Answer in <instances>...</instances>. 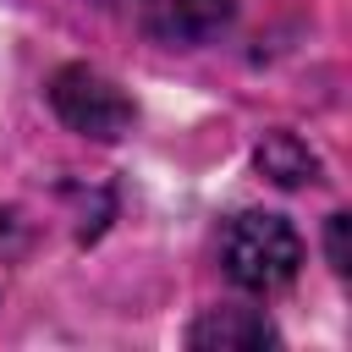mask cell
Segmentation results:
<instances>
[{"label":"cell","mask_w":352,"mask_h":352,"mask_svg":"<svg viewBox=\"0 0 352 352\" xmlns=\"http://www.w3.org/2000/svg\"><path fill=\"white\" fill-rule=\"evenodd\" d=\"M220 264L242 292H280L302 270V236L264 209H248L220 236Z\"/></svg>","instance_id":"obj_1"},{"label":"cell","mask_w":352,"mask_h":352,"mask_svg":"<svg viewBox=\"0 0 352 352\" xmlns=\"http://www.w3.org/2000/svg\"><path fill=\"white\" fill-rule=\"evenodd\" d=\"M50 104H55V116L72 132L99 138V143L132 132V99L104 72H94V66H60L50 77Z\"/></svg>","instance_id":"obj_2"},{"label":"cell","mask_w":352,"mask_h":352,"mask_svg":"<svg viewBox=\"0 0 352 352\" xmlns=\"http://www.w3.org/2000/svg\"><path fill=\"white\" fill-rule=\"evenodd\" d=\"M138 6H143V28L165 44H204L236 11V0H138Z\"/></svg>","instance_id":"obj_3"},{"label":"cell","mask_w":352,"mask_h":352,"mask_svg":"<svg viewBox=\"0 0 352 352\" xmlns=\"http://www.w3.org/2000/svg\"><path fill=\"white\" fill-rule=\"evenodd\" d=\"M187 341L209 352H253V346H275V324L258 308H214L187 330Z\"/></svg>","instance_id":"obj_4"},{"label":"cell","mask_w":352,"mask_h":352,"mask_svg":"<svg viewBox=\"0 0 352 352\" xmlns=\"http://www.w3.org/2000/svg\"><path fill=\"white\" fill-rule=\"evenodd\" d=\"M253 160H258V170H264L275 187H302V182L319 176V160H314L308 143L292 138V132H264V143H258Z\"/></svg>","instance_id":"obj_5"},{"label":"cell","mask_w":352,"mask_h":352,"mask_svg":"<svg viewBox=\"0 0 352 352\" xmlns=\"http://www.w3.org/2000/svg\"><path fill=\"white\" fill-rule=\"evenodd\" d=\"M346 231H352V220H346V214H330V264H336V275L352 270V242H346Z\"/></svg>","instance_id":"obj_6"},{"label":"cell","mask_w":352,"mask_h":352,"mask_svg":"<svg viewBox=\"0 0 352 352\" xmlns=\"http://www.w3.org/2000/svg\"><path fill=\"white\" fill-rule=\"evenodd\" d=\"M22 248H28V220L16 209H0V258H11Z\"/></svg>","instance_id":"obj_7"}]
</instances>
